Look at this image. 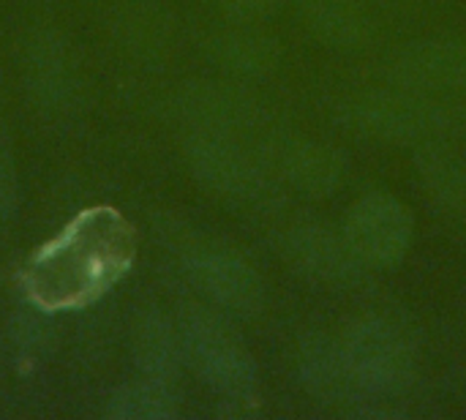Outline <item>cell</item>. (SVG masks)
<instances>
[{
  "label": "cell",
  "mask_w": 466,
  "mask_h": 420,
  "mask_svg": "<svg viewBox=\"0 0 466 420\" xmlns=\"http://www.w3.org/2000/svg\"><path fill=\"white\" fill-rule=\"evenodd\" d=\"M134 249V230L120 213L85 210L30 260L25 287L44 312L85 306L131 268Z\"/></svg>",
  "instance_id": "obj_1"
},
{
  "label": "cell",
  "mask_w": 466,
  "mask_h": 420,
  "mask_svg": "<svg viewBox=\"0 0 466 420\" xmlns=\"http://www.w3.org/2000/svg\"><path fill=\"white\" fill-rule=\"evenodd\" d=\"M183 350L213 394L235 405L254 402L257 366L221 317L191 312L183 323Z\"/></svg>",
  "instance_id": "obj_2"
},
{
  "label": "cell",
  "mask_w": 466,
  "mask_h": 420,
  "mask_svg": "<svg viewBox=\"0 0 466 420\" xmlns=\"http://www.w3.org/2000/svg\"><path fill=\"white\" fill-rule=\"evenodd\" d=\"M344 355L360 399H388L412 377V347L388 320H363L344 339Z\"/></svg>",
  "instance_id": "obj_3"
},
{
  "label": "cell",
  "mask_w": 466,
  "mask_h": 420,
  "mask_svg": "<svg viewBox=\"0 0 466 420\" xmlns=\"http://www.w3.org/2000/svg\"><path fill=\"white\" fill-rule=\"evenodd\" d=\"M344 238L366 268H390L410 249L412 213L390 194H369L347 213Z\"/></svg>",
  "instance_id": "obj_4"
},
{
  "label": "cell",
  "mask_w": 466,
  "mask_h": 420,
  "mask_svg": "<svg viewBox=\"0 0 466 420\" xmlns=\"http://www.w3.org/2000/svg\"><path fill=\"white\" fill-rule=\"evenodd\" d=\"M186 273L213 306L235 317H257L265 306V287L257 271L229 249H197L186 260Z\"/></svg>",
  "instance_id": "obj_5"
},
{
  "label": "cell",
  "mask_w": 466,
  "mask_h": 420,
  "mask_svg": "<svg viewBox=\"0 0 466 420\" xmlns=\"http://www.w3.org/2000/svg\"><path fill=\"white\" fill-rule=\"evenodd\" d=\"M188 161L199 183L221 197L246 200V197L259 194L265 186V178L259 167L251 161V156H246L227 134L216 128H208L191 137Z\"/></svg>",
  "instance_id": "obj_6"
},
{
  "label": "cell",
  "mask_w": 466,
  "mask_h": 420,
  "mask_svg": "<svg viewBox=\"0 0 466 420\" xmlns=\"http://www.w3.org/2000/svg\"><path fill=\"white\" fill-rule=\"evenodd\" d=\"M287 260L306 279L330 287L355 284L360 271L366 268L350 249L344 232L336 235L322 224H306L292 230L287 235Z\"/></svg>",
  "instance_id": "obj_7"
},
{
  "label": "cell",
  "mask_w": 466,
  "mask_h": 420,
  "mask_svg": "<svg viewBox=\"0 0 466 420\" xmlns=\"http://www.w3.org/2000/svg\"><path fill=\"white\" fill-rule=\"evenodd\" d=\"M347 120L352 128L371 139H385V142H412L426 134L431 115L429 109L401 93H366L360 96L350 112Z\"/></svg>",
  "instance_id": "obj_8"
},
{
  "label": "cell",
  "mask_w": 466,
  "mask_h": 420,
  "mask_svg": "<svg viewBox=\"0 0 466 420\" xmlns=\"http://www.w3.org/2000/svg\"><path fill=\"white\" fill-rule=\"evenodd\" d=\"M390 77L410 90H453L466 85V46L426 41L393 57Z\"/></svg>",
  "instance_id": "obj_9"
},
{
  "label": "cell",
  "mask_w": 466,
  "mask_h": 420,
  "mask_svg": "<svg viewBox=\"0 0 466 420\" xmlns=\"http://www.w3.org/2000/svg\"><path fill=\"white\" fill-rule=\"evenodd\" d=\"M284 178L309 197H325L336 191L347 175V159L341 150L322 142H292L281 153Z\"/></svg>",
  "instance_id": "obj_10"
},
{
  "label": "cell",
  "mask_w": 466,
  "mask_h": 420,
  "mask_svg": "<svg viewBox=\"0 0 466 420\" xmlns=\"http://www.w3.org/2000/svg\"><path fill=\"white\" fill-rule=\"evenodd\" d=\"M300 380L306 383L309 394L319 396L322 402H347L358 396L344 347L328 339H311L303 347Z\"/></svg>",
  "instance_id": "obj_11"
},
{
  "label": "cell",
  "mask_w": 466,
  "mask_h": 420,
  "mask_svg": "<svg viewBox=\"0 0 466 420\" xmlns=\"http://www.w3.org/2000/svg\"><path fill=\"white\" fill-rule=\"evenodd\" d=\"M30 85L41 104L46 107H66L74 96L76 77L71 66V52L66 44L46 33L30 52Z\"/></svg>",
  "instance_id": "obj_12"
},
{
  "label": "cell",
  "mask_w": 466,
  "mask_h": 420,
  "mask_svg": "<svg viewBox=\"0 0 466 420\" xmlns=\"http://www.w3.org/2000/svg\"><path fill=\"white\" fill-rule=\"evenodd\" d=\"M106 415L115 420H167L177 415V396L172 383L156 377H139L120 385L106 407Z\"/></svg>",
  "instance_id": "obj_13"
},
{
  "label": "cell",
  "mask_w": 466,
  "mask_h": 420,
  "mask_svg": "<svg viewBox=\"0 0 466 420\" xmlns=\"http://www.w3.org/2000/svg\"><path fill=\"white\" fill-rule=\"evenodd\" d=\"M216 55L235 74L265 77V74L276 71L281 49L270 36H262V33H254V30H240V33L224 36L216 44Z\"/></svg>",
  "instance_id": "obj_14"
},
{
  "label": "cell",
  "mask_w": 466,
  "mask_h": 420,
  "mask_svg": "<svg viewBox=\"0 0 466 420\" xmlns=\"http://www.w3.org/2000/svg\"><path fill=\"white\" fill-rule=\"evenodd\" d=\"M300 19L306 30L333 49H347L363 41V22L333 0H300Z\"/></svg>",
  "instance_id": "obj_15"
},
{
  "label": "cell",
  "mask_w": 466,
  "mask_h": 420,
  "mask_svg": "<svg viewBox=\"0 0 466 420\" xmlns=\"http://www.w3.org/2000/svg\"><path fill=\"white\" fill-rule=\"evenodd\" d=\"M137 361H139L145 377H156V380H167V383L175 380L180 347L164 320H147V325L139 333Z\"/></svg>",
  "instance_id": "obj_16"
},
{
  "label": "cell",
  "mask_w": 466,
  "mask_h": 420,
  "mask_svg": "<svg viewBox=\"0 0 466 420\" xmlns=\"http://www.w3.org/2000/svg\"><path fill=\"white\" fill-rule=\"evenodd\" d=\"M420 175L429 186V191L440 202H459L466 194V175L456 159L445 153L442 148H426L420 150Z\"/></svg>",
  "instance_id": "obj_17"
},
{
  "label": "cell",
  "mask_w": 466,
  "mask_h": 420,
  "mask_svg": "<svg viewBox=\"0 0 466 420\" xmlns=\"http://www.w3.org/2000/svg\"><path fill=\"white\" fill-rule=\"evenodd\" d=\"M19 202V186H16V169L5 145V137L0 134V230L14 219Z\"/></svg>",
  "instance_id": "obj_18"
},
{
  "label": "cell",
  "mask_w": 466,
  "mask_h": 420,
  "mask_svg": "<svg viewBox=\"0 0 466 420\" xmlns=\"http://www.w3.org/2000/svg\"><path fill=\"white\" fill-rule=\"evenodd\" d=\"M221 3V11L235 19V22H259L265 16H270L281 0H218Z\"/></svg>",
  "instance_id": "obj_19"
},
{
  "label": "cell",
  "mask_w": 466,
  "mask_h": 420,
  "mask_svg": "<svg viewBox=\"0 0 466 420\" xmlns=\"http://www.w3.org/2000/svg\"><path fill=\"white\" fill-rule=\"evenodd\" d=\"M0 134H3V123H0Z\"/></svg>",
  "instance_id": "obj_20"
}]
</instances>
